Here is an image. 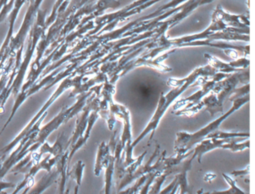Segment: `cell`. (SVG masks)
I'll return each instance as SVG.
<instances>
[{
    "instance_id": "16",
    "label": "cell",
    "mask_w": 255,
    "mask_h": 194,
    "mask_svg": "<svg viewBox=\"0 0 255 194\" xmlns=\"http://www.w3.org/2000/svg\"><path fill=\"white\" fill-rule=\"evenodd\" d=\"M147 152V151H144L141 155H139V156L135 159V161H134L132 164L125 167V172H124V176H125V175H126V176L132 175V173L142 164V161H144V158H145Z\"/></svg>"
},
{
    "instance_id": "25",
    "label": "cell",
    "mask_w": 255,
    "mask_h": 194,
    "mask_svg": "<svg viewBox=\"0 0 255 194\" xmlns=\"http://www.w3.org/2000/svg\"></svg>"
},
{
    "instance_id": "1",
    "label": "cell",
    "mask_w": 255,
    "mask_h": 194,
    "mask_svg": "<svg viewBox=\"0 0 255 194\" xmlns=\"http://www.w3.org/2000/svg\"><path fill=\"white\" fill-rule=\"evenodd\" d=\"M234 104L225 114L213 120V122L205 125L204 128L198 130L196 132L189 133L187 131H180L176 134V140L174 142V152L176 155H183L187 153L195 145L207 138V136L212 133L218 131L224 121L226 120L234 112L238 110L242 106L249 101V95L233 100Z\"/></svg>"
},
{
    "instance_id": "13",
    "label": "cell",
    "mask_w": 255,
    "mask_h": 194,
    "mask_svg": "<svg viewBox=\"0 0 255 194\" xmlns=\"http://www.w3.org/2000/svg\"><path fill=\"white\" fill-rule=\"evenodd\" d=\"M85 167H86V164L82 160H80L71 167V170L68 169V177L75 181L77 185L79 187L81 185L82 181H83Z\"/></svg>"
},
{
    "instance_id": "4",
    "label": "cell",
    "mask_w": 255,
    "mask_h": 194,
    "mask_svg": "<svg viewBox=\"0 0 255 194\" xmlns=\"http://www.w3.org/2000/svg\"><path fill=\"white\" fill-rule=\"evenodd\" d=\"M72 106L70 107H64L56 117L53 118L47 125L40 128L35 142L31 146V149L33 151L38 150L50 134L58 130L62 124L66 123L70 119H72Z\"/></svg>"
},
{
    "instance_id": "9",
    "label": "cell",
    "mask_w": 255,
    "mask_h": 194,
    "mask_svg": "<svg viewBox=\"0 0 255 194\" xmlns=\"http://www.w3.org/2000/svg\"><path fill=\"white\" fill-rule=\"evenodd\" d=\"M59 179V170L57 167L44 175L36 185H34L26 194H41L53 184L58 182Z\"/></svg>"
},
{
    "instance_id": "19",
    "label": "cell",
    "mask_w": 255,
    "mask_h": 194,
    "mask_svg": "<svg viewBox=\"0 0 255 194\" xmlns=\"http://www.w3.org/2000/svg\"><path fill=\"white\" fill-rule=\"evenodd\" d=\"M177 184V180L175 177H174V180L172 181L171 183H170L166 188H164L163 190H161L160 192L158 194H169L170 192L172 191L173 188L175 187V185Z\"/></svg>"
},
{
    "instance_id": "18",
    "label": "cell",
    "mask_w": 255,
    "mask_h": 194,
    "mask_svg": "<svg viewBox=\"0 0 255 194\" xmlns=\"http://www.w3.org/2000/svg\"><path fill=\"white\" fill-rule=\"evenodd\" d=\"M250 173V166L248 165L247 167L243 170H234L231 172V176L233 178L243 177V176H248Z\"/></svg>"
},
{
    "instance_id": "24",
    "label": "cell",
    "mask_w": 255,
    "mask_h": 194,
    "mask_svg": "<svg viewBox=\"0 0 255 194\" xmlns=\"http://www.w3.org/2000/svg\"><path fill=\"white\" fill-rule=\"evenodd\" d=\"M0 136H1V134H0ZM0 157H1V155H0Z\"/></svg>"
},
{
    "instance_id": "8",
    "label": "cell",
    "mask_w": 255,
    "mask_h": 194,
    "mask_svg": "<svg viewBox=\"0 0 255 194\" xmlns=\"http://www.w3.org/2000/svg\"><path fill=\"white\" fill-rule=\"evenodd\" d=\"M68 140H67L65 132L60 133L58 136L56 143L53 146L45 141L40 146L38 152L41 156L47 153L51 155L52 156H59L68 150Z\"/></svg>"
},
{
    "instance_id": "2",
    "label": "cell",
    "mask_w": 255,
    "mask_h": 194,
    "mask_svg": "<svg viewBox=\"0 0 255 194\" xmlns=\"http://www.w3.org/2000/svg\"><path fill=\"white\" fill-rule=\"evenodd\" d=\"M191 83H192V81L188 82L186 84L183 85V86H180V87L173 89L172 91L168 92L166 95H164L163 94L161 95L154 114L152 116L151 119L149 121L148 123L146 125L144 130L141 131V134L135 138V140H132L131 146H132L133 149L135 146H138V143H139L141 140H144L149 134H151L150 137V140H149V141L151 142V140L153 137V134H154L156 130L157 129L161 119L163 117L164 114H165V112L167 111L168 107L171 105V103H172L182 92L186 90V88L188 87V86H189Z\"/></svg>"
},
{
    "instance_id": "14",
    "label": "cell",
    "mask_w": 255,
    "mask_h": 194,
    "mask_svg": "<svg viewBox=\"0 0 255 194\" xmlns=\"http://www.w3.org/2000/svg\"><path fill=\"white\" fill-rule=\"evenodd\" d=\"M204 106L207 107V110L210 113L212 116H214L217 113H222L223 107L219 104L216 95H210L208 98H205L203 101Z\"/></svg>"
},
{
    "instance_id": "12",
    "label": "cell",
    "mask_w": 255,
    "mask_h": 194,
    "mask_svg": "<svg viewBox=\"0 0 255 194\" xmlns=\"http://www.w3.org/2000/svg\"><path fill=\"white\" fill-rule=\"evenodd\" d=\"M238 138L229 139L226 143L222 144L221 149L225 150H229L231 152H240L246 150L250 147L249 139H246L244 142H237L236 140Z\"/></svg>"
},
{
    "instance_id": "21",
    "label": "cell",
    "mask_w": 255,
    "mask_h": 194,
    "mask_svg": "<svg viewBox=\"0 0 255 194\" xmlns=\"http://www.w3.org/2000/svg\"><path fill=\"white\" fill-rule=\"evenodd\" d=\"M179 188V185L178 183L177 184V185H175V187H174V188H173L172 191L170 192L169 194H177V190H178Z\"/></svg>"
},
{
    "instance_id": "23",
    "label": "cell",
    "mask_w": 255,
    "mask_h": 194,
    "mask_svg": "<svg viewBox=\"0 0 255 194\" xmlns=\"http://www.w3.org/2000/svg\"><path fill=\"white\" fill-rule=\"evenodd\" d=\"M185 194V193H183V192H180V191H179L178 190H177V194Z\"/></svg>"
},
{
    "instance_id": "20",
    "label": "cell",
    "mask_w": 255,
    "mask_h": 194,
    "mask_svg": "<svg viewBox=\"0 0 255 194\" xmlns=\"http://www.w3.org/2000/svg\"><path fill=\"white\" fill-rule=\"evenodd\" d=\"M216 178V175L213 173H206L204 176V181L206 182H211Z\"/></svg>"
},
{
    "instance_id": "10",
    "label": "cell",
    "mask_w": 255,
    "mask_h": 194,
    "mask_svg": "<svg viewBox=\"0 0 255 194\" xmlns=\"http://www.w3.org/2000/svg\"><path fill=\"white\" fill-rule=\"evenodd\" d=\"M223 179L225 182L229 185V188L224 191H214L213 192L203 193L201 194H249L247 193L240 189L237 185V181L234 179L231 176L222 173Z\"/></svg>"
},
{
    "instance_id": "5",
    "label": "cell",
    "mask_w": 255,
    "mask_h": 194,
    "mask_svg": "<svg viewBox=\"0 0 255 194\" xmlns=\"http://www.w3.org/2000/svg\"><path fill=\"white\" fill-rule=\"evenodd\" d=\"M95 107H97L96 104H95V102H92V104H89V105L83 108V112L81 116L79 117L77 119V122H76L75 131H74L71 138L68 140V148H71L80 137H83L85 131H86V127H87L88 119H89L91 112L98 110V109L95 108Z\"/></svg>"
},
{
    "instance_id": "6",
    "label": "cell",
    "mask_w": 255,
    "mask_h": 194,
    "mask_svg": "<svg viewBox=\"0 0 255 194\" xmlns=\"http://www.w3.org/2000/svg\"><path fill=\"white\" fill-rule=\"evenodd\" d=\"M114 152L110 149V145L102 142L98 146L97 152L96 161L94 167V174L98 177L101 172L105 170L110 164L111 158L114 155Z\"/></svg>"
},
{
    "instance_id": "17",
    "label": "cell",
    "mask_w": 255,
    "mask_h": 194,
    "mask_svg": "<svg viewBox=\"0 0 255 194\" xmlns=\"http://www.w3.org/2000/svg\"><path fill=\"white\" fill-rule=\"evenodd\" d=\"M159 174V173H150L145 183L143 185V186L141 187V188H140L139 191H138V192H139L138 193V194H148V191L149 189H150V185L153 183L155 178H156Z\"/></svg>"
},
{
    "instance_id": "22",
    "label": "cell",
    "mask_w": 255,
    "mask_h": 194,
    "mask_svg": "<svg viewBox=\"0 0 255 194\" xmlns=\"http://www.w3.org/2000/svg\"><path fill=\"white\" fill-rule=\"evenodd\" d=\"M74 194H79V186L77 185L74 188Z\"/></svg>"
},
{
    "instance_id": "3",
    "label": "cell",
    "mask_w": 255,
    "mask_h": 194,
    "mask_svg": "<svg viewBox=\"0 0 255 194\" xmlns=\"http://www.w3.org/2000/svg\"><path fill=\"white\" fill-rule=\"evenodd\" d=\"M75 83L76 82L74 81V80H70V79H66V80H64L62 84L58 88L57 90L53 94V95L50 97V99L43 106L42 108L38 111V113L32 118V120L28 123V125L23 128V131H22L11 143H8L7 146H5V147L2 148V149L0 150V155H6L8 152H11L13 149H14V148L18 145V143H20L27 134H29V131L32 129V127L41 119V116H42L46 112H47V109L51 106V104H53L65 90L69 89L71 86H74Z\"/></svg>"
},
{
    "instance_id": "15",
    "label": "cell",
    "mask_w": 255,
    "mask_h": 194,
    "mask_svg": "<svg viewBox=\"0 0 255 194\" xmlns=\"http://www.w3.org/2000/svg\"><path fill=\"white\" fill-rule=\"evenodd\" d=\"M150 174V173H149ZM149 174L145 175V176H142V177L139 178V179L135 180V185H132L131 188H128L126 190H122V191H119L118 194H138V191L140 188L143 186L146 181H147V178H148Z\"/></svg>"
},
{
    "instance_id": "11",
    "label": "cell",
    "mask_w": 255,
    "mask_h": 194,
    "mask_svg": "<svg viewBox=\"0 0 255 194\" xmlns=\"http://www.w3.org/2000/svg\"><path fill=\"white\" fill-rule=\"evenodd\" d=\"M250 134L246 132H228L222 131L220 130L212 133L207 136L206 139H214V140H229V139H249Z\"/></svg>"
},
{
    "instance_id": "7",
    "label": "cell",
    "mask_w": 255,
    "mask_h": 194,
    "mask_svg": "<svg viewBox=\"0 0 255 194\" xmlns=\"http://www.w3.org/2000/svg\"><path fill=\"white\" fill-rule=\"evenodd\" d=\"M228 140H214V139H204L202 141L195 145V149L192 150V157L193 159L197 158L198 163L201 164V158L205 154L217 149H221L222 144L226 143Z\"/></svg>"
}]
</instances>
